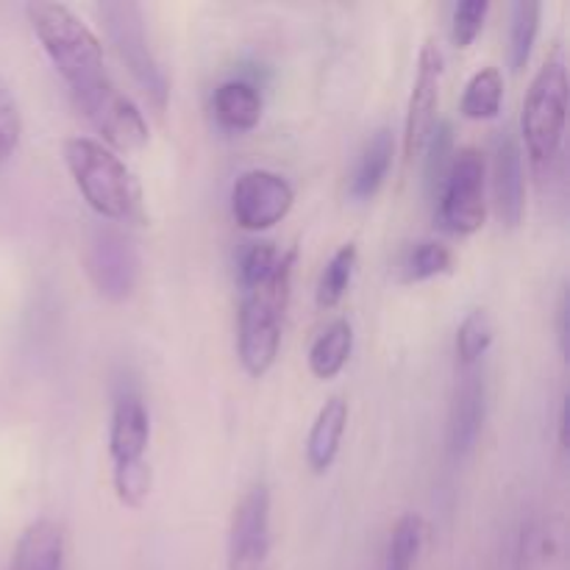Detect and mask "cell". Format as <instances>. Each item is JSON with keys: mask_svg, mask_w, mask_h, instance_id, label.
Masks as SVG:
<instances>
[{"mask_svg": "<svg viewBox=\"0 0 570 570\" xmlns=\"http://www.w3.org/2000/svg\"><path fill=\"white\" fill-rule=\"evenodd\" d=\"M295 248L282 250V259L271 276L259 284H250L239 295L237 312V356L245 373L262 379L276 362L282 348L284 315H287L289 295H293Z\"/></svg>", "mask_w": 570, "mask_h": 570, "instance_id": "6da1fadb", "label": "cell"}, {"mask_svg": "<svg viewBox=\"0 0 570 570\" xmlns=\"http://www.w3.org/2000/svg\"><path fill=\"white\" fill-rule=\"evenodd\" d=\"M212 109L228 131H250L262 120V92L248 78H228L212 95Z\"/></svg>", "mask_w": 570, "mask_h": 570, "instance_id": "ac0fdd59", "label": "cell"}, {"mask_svg": "<svg viewBox=\"0 0 570 570\" xmlns=\"http://www.w3.org/2000/svg\"><path fill=\"white\" fill-rule=\"evenodd\" d=\"M98 14L106 37L115 45L117 56L128 67L137 87L142 89L156 111H165L167 98H170V81L150 48L142 6L128 3V0H109V3L98 6Z\"/></svg>", "mask_w": 570, "mask_h": 570, "instance_id": "5b68a950", "label": "cell"}, {"mask_svg": "<svg viewBox=\"0 0 570 570\" xmlns=\"http://www.w3.org/2000/svg\"><path fill=\"white\" fill-rule=\"evenodd\" d=\"M557 343H560V354H568V293L562 289L560 304H557Z\"/></svg>", "mask_w": 570, "mask_h": 570, "instance_id": "1f68e13d", "label": "cell"}, {"mask_svg": "<svg viewBox=\"0 0 570 570\" xmlns=\"http://www.w3.org/2000/svg\"><path fill=\"white\" fill-rule=\"evenodd\" d=\"M345 426H348V401L343 395H332L317 412L309 434H306V465L315 473H326L334 465L343 445Z\"/></svg>", "mask_w": 570, "mask_h": 570, "instance_id": "e0dca14e", "label": "cell"}, {"mask_svg": "<svg viewBox=\"0 0 570 570\" xmlns=\"http://www.w3.org/2000/svg\"><path fill=\"white\" fill-rule=\"evenodd\" d=\"M282 259V250L276 248V243L271 239H256V243H248L243 250H239L237 259V276L239 287H250V284H259L262 278L271 276V271L276 267V262Z\"/></svg>", "mask_w": 570, "mask_h": 570, "instance_id": "f1b7e54d", "label": "cell"}, {"mask_svg": "<svg viewBox=\"0 0 570 570\" xmlns=\"http://www.w3.org/2000/svg\"><path fill=\"white\" fill-rule=\"evenodd\" d=\"M356 259H360L356 243H345L334 250L332 259L323 267L321 278H317L315 301L321 309H334V306H340V301L345 298V293H348L351 287V278H354Z\"/></svg>", "mask_w": 570, "mask_h": 570, "instance_id": "44dd1931", "label": "cell"}, {"mask_svg": "<svg viewBox=\"0 0 570 570\" xmlns=\"http://www.w3.org/2000/svg\"><path fill=\"white\" fill-rule=\"evenodd\" d=\"M423 150H429L426 156V181L429 189L438 195L440 184H443L445 170H449L451 159H454V131H451V122L449 120H438L429 131L426 145Z\"/></svg>", "mask_w": 570, "mask_h": 570, "instance_id": "4316f807", "label": "cell"}, {"mask_svg": "<svg viewBox=\"0 0 570 570\" xmlns=\"http://www.w3.org/2000/svg\"><path fill=\"white\" fill-rule=\"evenodd\" d=\"M351 351H354V326L348 317H337L328 323L315 337L309 348V371L317 379H334L348 365Z\"/></svg>", "mask_w": 570, "mask_h": 570, "instance_id": "d6986e66", "label": "cell"}, {"mask_svg": "<svg viewBox=\"0 0 570 570\" xmlns=\"http://www.w3.org/2000/svg\"><path fill=\"white\" fill-rule=\"evenodd\" d=\"M484 156L476 148L456 150L438 189V215L445 232L471 237L484 226L488 200H484Z\"/></svg>", "mask_w": 570, "mask_h": 570, "instance_id": "52a82bcc", "label": "cell"}, {"mask_svg": "<svg viewBox=\"0 0 570 570\" xmlns=\"http://www.w3.org/2000/svg\"><path fill=\"white\" fill-rule=\"evenodd\" d=\"M568 120V65L560 48L534 72L529 92L523 98L521 137L534 173L546 176L562 154Z\"/></svg>", "mask_w": 570, "mask_h": 570, "instance_id": "277c9868", "label": "cell"}, {"mask_svg": "<svg viewBox=\"0 0 570 570\" xmlns=\"http://www.w3.org/2000/svg\"><path fill=\"white\" fill-rule=\"evenodd\" d=\"M271 490L265 482L250 484L234 504L228 523L226 570H271Z\"/></svg>", "mask_w": 570, "mask_h": 570, "instance_id": "ba28073f", "label": "cell"}, {"mask_svg": "<svg viewBox=\"0 0 570 570\" xmlns=\"http://www.w3.org/2000/svg\"><path fill=\"white\" fill-rule=\"evenodd\" d=\"M426 543V523L415 512H406L395 521L384 554V570H415Z\"/></svg>", "mask_w": 570, "mask_h": 570, "instance_id": "7402d4cb", "label": "cell"}, {"mask_svg": "<svg viewBox=\"0 0 570 570\" xmlns=\"http://www.w3.org/2000/svg\"><path fill=\"white\" fill-rule=\"evenodd\" d=\"M28 22L37 33L39 45L48 53L50 65L70 87L72 100L92 92L109 72L104 65V45L100 37L65 3H28Z\"/></svg>", "mask_w": 570, "mask_h": 570, "instance_id": "3957f363", "label": "cell"}, {"mask_svg": "<svg viewBox=\"0 0 570 570\" xmlns=\"http://www.w3.org/2000/svg\"><path fill=\"white\" fill-rule=\"evenodd\" d=\"M395 159V139L390 128H379L376 134L367 137V142L362 145L360 156H356V165L351 170L348 178V195L354 200H371L379 189L387 181L390 170H393Z\"/></svg>", "mask_w": 570, "mask_h": 570, "instance_id": "2e32d148", "label": "cell"}, {"mask_svg": "<svg viewBox=\"0 0 570 570\" xmlns=\"http://www.w3.org/2000/svg\"><path fill=\"white\" fill-rule=\"evenodd\" d=\"M490 3L488 0H462L454 6V14H451V39L460 50H468L476 37L482 33L484 20H488Z\"/></svg>", "mask_w": 570, "mask_h": 570, "instance_id": "f546056e", "label": "cell"}, {"mask_svg": "<svg viewBox=\"0 0 570 570\" xmlns=\"http://www.w3.org/2000/svg\"><path fill=\"white\" fill-rule=\"evenodd\" d=\"M440 81H443V50L434 39H426L417 56L415 83L404 117V159L412 161L423 154L429 131L434 126V111L440 104Z\"/></svg>", "mask_w": 570, "mask_h": 570, "instance_id": "8fae6325", "label": "cell"}, {"mask_svg": "<svg viewBox=\"0 0 570 570\" xmlns=\"http://www.w3.org/2000/svg\"><path fill=\"white\" fill-rule=\"evenodd\" d=\"M22 137V115L14 92L9 83L0 78V165L17 150Z\"/></svg>", "mask_w": 570, "mask_h": 570, "instance_id": "4dcf8cb0", "label": "cell"}, {"mask_svg": "<svg viewBox=\"0 0 570 570\" xmlns=\"http://www.w3.org/2000/svg\"><path fill=\"white\" fill-rule=\"evenodd\" d=\"M557 440H560V449H568V404L566 399L560 401V412H557Z\"/></svg>", "mask_w": 570, "mask_h": 570, "instance_id": "d6a6232c", "label": "cell"}, {"mask_svg": "<svg viewBox=\"0 0 570 570\" xmlns=\"http://www.w3.org/2000/svg\"><path fill=\"white\" fill-rule=\"evenodd\" d=\"M76 106L92 122L95 131L104 137L106 148L131 154V150H139L148 145L150 134L142 111H139V106L126 92L117 89V83L111 78L100 83V87H95L92 92L76 98Z\"/></svg>", "mask_w": 570, "mask_h": 570, "instance_id": "30bf717a", "label": "cell"}, {"mask_svg": "<svg viewBox=\"0 0 570 570\" xmlns=\"http://www.w3.org/2000/svg\"><path fill=\"white\" fill-rule=\"evenodd\" d=\"M293 204V184L267 167L239 173L232 187V217L245 232H267L289 215Z\"/></svg>", "mask_w": 570, "mask_h": 570, "instance_id": "9c48e42d", "label": "cell"}, {"mask_svg": "<svg viewBox=\"0 0 570 570\" xmlns=\"http://www.w3.org/2000/svg\"><path fill=\"white\" fill-rule=\"evenodd\" d=\"M493 195L504 226L518 228L527 215V173L523 150L512 128H501L493 137Z\"/></svg>", "mask_w": 570, "mask_h": 570, "instance_id": "4fadbf2b", "label": "cell"}, {"mask_svg": "<svg viewBox=\"0 0 570 570\" xmlns=\"http://www.w3.org/2000/svg\"><path fill=\"white\" fill-rule=\"evenodd\" d=\"M150 445V415L137 390H122L115 399L109 417V460L115 468L145 462Z\"/></svg>", "mask_w": 570, "mask_h": 570, "instance_id": "5bb4252c", "label": "cell"}, {"mask_svg": "<svg viewBox=\"0 0 570 570\" xmlns=\"http://www.w3.org/2000/svg\"><path fill=\"white\" fill-rule=\"evenodd\" d=\"M540 17H543V6L534 0H518L512 3L510 14V65L512 70L521 72L532 59L534 42L540 33Z\"/></svg>", "mask_w": 570, "mask_h": 570, "instance_id": "603a6c76", "label": "cell"}, {"mask_svg": "<svg viewBox=\"0 0 570 570\" xmlns=\"http://www.w3.org/2000/svg\"><path fill=\"white\" fill-rule=\"evenodd\" d=\"M83 271L106 301L122 304L137 289L142 276V256L126 228H117L115 223H98L87 234Z\"/></svg>", "mask_w": 570, "mask_h": 570, "instance_id": "8992f818", "label": "cell"}, {"mask_svg": "<svg viewBox=\"0 0 570 570\" xmlns=\"http://www.w3.org/2000/svg\"><path fill=\"white\" fill-rule=\"evenodd\" d=\"M488 417V382L482 367H462L449 410V451L462 460L476 449Z\"/></svg>", "mask_w": 570, "mask_h": 570, "instance_id": "7c38bea8", "label": "cell"}, {"mask_svg": "<svg viewBox=\"0 0 570 570\" xmlns=\"http://www.w3.org/2000/svg\"><path fill=\"white\" fill-rule=\"evenodd\" d=\"M454 265V254L440 239H423V243L412 245L410 254L404 259V282L421 284L434 276H443Z\"/></svg>", "mask_w": 570, "mask_h": 570, "instance_id": "484cf974", "label": "cell"}, {"mask_svg": "<svg viewBox=\"0 0 570 570\" xmlns=\"http://www.w3.org/2000/svg\"><path fill=\"white\" fill-rule=\"evenodd\" d=\"M551 529L540 518H523L518 527L515 554H512V570H546L551 557Z\"/></svg>", "mask_w": 570, "mask_h": 570, "instance_id": "cb8c5ba5", "label": "cell"}, {"mask_svg": "<svg viewBox=\"0 0 570 570\" xmlns=\"http://www.w3.org/2000/svg\"><path fill=\"white\" fill-rule=\"evenodd\" d=\"M493 345V321L488 309H471L456 328V360L462 367L482 365Z\"/></svg>", "mask_w": 570, "mask_h": 570, "instance_id": "d4e9b609", "label": "cell"}, {"mask_svg": "<svg viewBox=\"0 0 570 570\" xmlns=\"http://www.w3.org/2000/svg\"><path fill=\"white\" fill-rule=\"evenodd\" d=\"M111 484H115V495L122 507L128 510H139L145 504V499L150 495L154 488V471H150V462H137V465L128 468H115L111 471Z\"/></svg>", "mask_w": 570, "mask_h": 570, "instance_id": "83f0119b", "label": "cell"}, {"mask_svg": "<svg viewBox=\"0 0 570 570\" xmlns=\"http://www.w3.org/2000/svg\"><path fill=\"white\" fill-rule=\"evenodd\" d=\"M65 165L89 209L109 223H145L142 187L131 167L100 139L70 137Z\"/></svg>", "mask_w": 570, "mask_h": 570, "instance_id": "7a4b0ae2", "label": "cell"}, {"mask_svg": "<svg viewBox=\"0 0 570 570\" xmlns=\"http://www.w3.org/2000/svg\"><path fill=\"white\" fill-rule=\"evenodd\" d=\"M504 104V76L499 67H482L471 76L462 92L460 111L468 120H493Z\"/></svg>", "mask_w": 570, "mask_h": 570, "instance_id": "ffe728a7", "label": "cell"}, {"mask_svg": "<svg viewBox=\"0 0 570 570\" xmlns=\"http://www.w3.org/2000/svg\"><path fill=\"white\" fill-rule=\"evenodd\" d=\"M65 529L50 518H39L22 529L9 570H65Z\"/></svg>", "mask_w": 570, "mask_h": 570, "instance_id": "9a60e30c", "label": "cell"}]
</instances>
